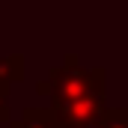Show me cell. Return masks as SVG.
<instances>
[{
	"label": "cell",
	"instance_id": "6da1fadb",
	"mask_svg": "<svg viewBox=\"0 0 128 128\" xmlns=\"http://www.w3.org/2000/svg\"><path fill=\"white\" fill-rule=\"evenodd\" d=\"M36 90L42 96H51V107L57 104H68L74 98L92 96V92H104V68H84L78 54H66L60 66H54L48 72L45 80L36 84Z\"/></svg>",
	"mask_w": 128,
	"mask_h": 128
},
{
	"label": "cell",
	"instance_id": "7a4b0ae2",
	"mask_svg": "<svg viewBox=\"0 0 128 128\" xmlns=\"http://www.w3.org/2000/svg\"><path fill=\"white\" fill-rule=\"evenodd\" d=\"M12 128H60L51 107H24Z\"/></svg>",
	"mask_w": 128,
	"mask_h": 128
},
{
	"label": "cell",
	"instance_id": "3957f363",
	"mask_svg": "<svg viewBox=\"0 0 128 128\" xmlns=\"http://www.w3.org/2000/svg\"><path fill=\"white\" fill-rule=\"evenodd\" d=\"M24 78V57L12 54V57H0V86L18 84Z\"/></svg>",
	"mask_w": 128,
	"mask_h": 128
},
{
	"label": "cell",
	"instance_id": "277c9868",
	"mask_svg": "<svg viewBox=\"0 0 128 128\" xmlns=\"http://www.w3.org/2000/svg\"><path fill=\"white\" fill-rule=\"evenodd\" d=\"M96 128H128V107H107Z\"/></svg>",
	"mask_w": 128,
	"mask_h": 128
},
{
	"label": "cell",
	"instance_id": "5b68a950",
	"mask_svg": "<svg viewBox=\"0 0 128 128\" xmlns=\"http://www.w3.org/2000/svg\"><path fill=\"white\" fill-rule=\"evenodd\" d=\"M9 86H0V119H9V101H6Z\"/></svg>",
	"mask_w": 128,
	"mask_h": 128
}]
</instances>
